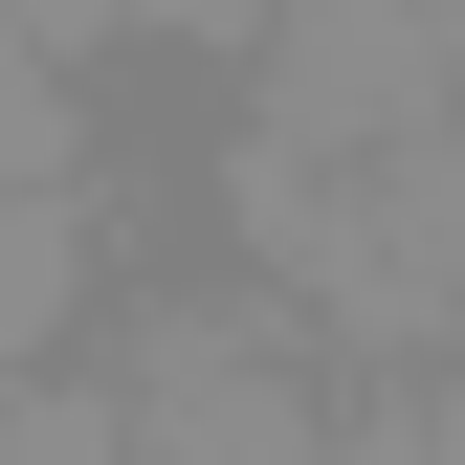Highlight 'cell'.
I'll return each instance as SVG.
<instances>
[{
	"label": "cell",
	"mask_w": 465,
	"mask_h": 465,
	"mask_svg": "<svg viewBox=\"0 0 465 465\" xmlns=\"http://www.w3.org/2000/svg\"><path fill=\"white\" fill-rule=\"evenodd\" d=\"M222 244L311 311L332 377L465 355V111H443V134H266V111H244V155H222Z\"/></svg>",
	"instance_id": "cell-1"
},
{
	"label": "cell",
	"mask_w": 465,
	"mask_h": 465,
	"mask_svg": "<svg viewBox=\"0 0 465 465\" xmlns=\"http://www.w3.org/2000/svg\"><path fill=\"white\" fill-rule=\"evenodd\" d=\"M89 377H111V421H134V465H332V355H311V311H288L266 266L134 288Z\"/></svg>",
	"instance_id": "cell-2"
},
{
	"label": "cell",
	"mask_w": 465,
	"mask_h": 465,
	"mask_svg": "<svg viewBox=\"0 0 465 465\" xmlns=\"http://www.w3.org/2000/svg\"><path fill=\"white\" fill-rule=\"evenodd\" d=\"M244 111L266 134H443L465 111V0H266Z\"/></svg>",
	"instance_id": "cell-3"
},
{
	"label": "cell",
	"mask_w": 465,
	"mask_h": 465,
	"mask_svg": "<svg viewBox=\"0 0 465 465\" xmlns=\"http://www.w3.org/2000/svg\"><path fill=\"white\" fill-rule=\"evenodd\" d=\"M89 200H45V178H0V377H45V355H67V332H89Z\"/></svg>",
	"instance_id": "cell-4"
},
{
	"label": "cell",
	"mask_w": 465,
	"mask_h": 465,
	"mask_svg": "<svg viewBox=\"0 0 465 465\" xmlns=\"http://www.w3.org/2000/svg\"><path fill=\"white\" fill-rule=\"evenodd\" d=\"M332 465H465V355H377V377H332Z\"/></svg>",
	"instance_id": "cell-5"
},
{
	"label": "cell",
	"mask_w": 465,
	"mask_h": 465,
	"mask_svg": "<svg viewBox=\"0 0 465 465\" xmlns=\"http://www.w3.org/2000/svg\"><path fill=\"white\" fill-rule=\"evenodd\" d=\"M0 45H45V0H0Z\"/></svg>",
	"instance_id": "cell-6"
}]
</instances>
